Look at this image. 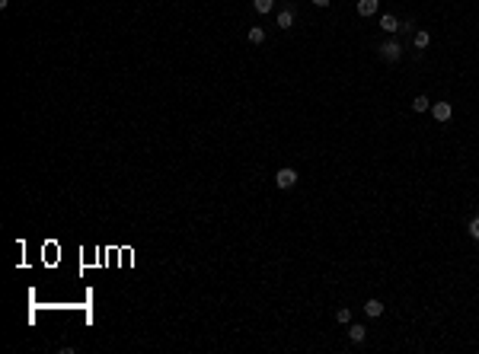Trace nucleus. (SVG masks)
Instances as JSON below:
<instances>
[{
	"mask_svg": "<svg viewBox=\"0 0 479 354\" xmlns=\"http://www.w3.org/2000/svg\"><path fill=\"white\" fill-rule=\"evenodd\" d=\"M364 313H368L370 319H377V316L383 313V303H380V300H368V303H364Z\"/></svg>",
	"mask_w": 479,
	"mask_h": 354,
	"instance_id": "obj_9",
	"label": "nucleus"
},
{
	"mask_svg": "<svg viewBox=\"0 0 479 354\" xmlns=\"http://www.w3.org/2000/svg\"><path fill=\"white\" fill-rule=\"evenodd\" d=\"M377 54H380L383 61H390V64H393V61L403 58V42H396V38H387L383 45H377Z\"/></svg>",
	"mask_w": 479,
	"mask_h": 354,
	"instance_id": "obj_1",
	"label": "nucleus"
},
{
	"mask_svg": "<svg viewBox=\"0 0 479 354\" xmlns=\"http://www.w3.org/2000/svg\"><path fill=\"white\" fill-rule=\"evenodd\" d=\"M380 29L387 32V35H393V32H400V19L387 13V16H380Z\"/></svg>",
	"mask_w": 479,
	"mask_h": 354,
	"instance_id": "obj_4",
	"label": "nucleus"
},
{
	"mask_svg": "<svg viewBox=\"0 0 479 354\" xmlns=\"http://www.w3.org/2000/svg\"><path fill=\"white\" fill-rule=\"evenodd\" d=\"M291 26H294V10L285 6V10L278 13V29H291Z\"/></svg>",
	"mask_w": 479,
	"mask_h": 354,
	"instance_id": "obj_5",
	"label": "nucleus"
},
{
	"mask_svg": "<svg viewBox=\"0 0 479 354\" xmlns=\"http://www.w3.org/2000/svg\"><path fill=\"white\" fill-rule=\"evenodd\" d=\"M431 115H435V121H450L454 108H450V102H435V106H431Z\"/></svg>",
	"mask_w": 479,
	"mask_h": 354,
	"instance_id": "obj_3",
	"label": "nucleus"
},
{
	"mask_svg": "<svg viewBox=\"0 0 479 354\" xmlns=\"http://www.w3.org/2000/svg\"><path fill=\"white\" fill-rule=\"evenodd\" d=\"M265 42V29L262 26H249V45H262Z\"/></svg>",
	"mask_w": 479,
	"mask_h": 354,
	"instance_id": "obj_8",
	"label": "nucleus"
},
{
	"mask_svg": "<svg viewBox=\"0 0 479 354\" xmlns=\"http://www.w3.org/2000/svg\"><path fill=\"white\" fill-rule=\"evenodd\" d=\"M313 6H329V0H310Z\"/></svg>",
	"mask_w": 479,
	"mask_h": 354,
	"instance_id": "obj_15",
	"label": "nucleus"
},
{
	"mask_svg": "<svg viewBox=\"0 0 479 354\" xmlns=\"http://www.w3.org/2000/svg\"><path fill=\"white\" fill-rule=\"evenodd\" d=\"M428 42H431V35H428L425 29H419V32L412 35V45H415V48H428Z\"/></svg>",
	"mask_w": 479,
	"mask_h": 354,
	"instance_id": "obj_10",
	"label": "nucleus"
},
{
	"mask_svg": "<svg viewBox=\"0 0 479 354\" xmlns=\"http://www.w3.org/2000/svg\"><path fill=\"white\" fill-rule=\"evenodd\" d=\"M335 319H339V322H352V310H348V306H342V310H335Z\"/></svg>",
	"mask_w": 479,
	"mask_h": 354,
	"instance_id": "obj_13",
	"label": "nucleus"
},
{
	"mask_svg": "<svg viewBox=\"0 0 479 354\" xmlns=\"http://www.w3.org/2000/svg\"><path fill=\"white\" fill-rule=\"evenodd\" d=\"M253 6L259 13H272V6H275V0H253Z\"/></svg>",
	"mask_w": 479,
	"mask_h": 354,
	"instance_id": "obj_12",
	"label": "nucleus"
},
{
	"mask_svg": "<svg viewBox=\"0 0 479 354\" xmlns=\"http://www.w3.org/2000/svg\"><path fill=\"white\" fill-rule=\"evenodd\" d=\"M428 106H431L428 96H415L412 99V108H415V112H428Z\"/></svg>",
	"mask_w": 479,
	"mask_h": 354,
	"instance_id": "obj_11",
	"label": "nucleus"
},
{
	"mask_svg": "<svg viewBox=\"0 0 479 354\" xmlns=\"http://www.w3.org/2000/svg\"><path fill=\"white\" fill-rule=\"evenodd\" d=\"M377 3H380V0H358V13H361V16H374Z\"/></svg>",
	"mask_w": 479,
	"mask_h": 354,
	"instance_id": "obj_6",
	"label": "nucleus"
},
{
	"mask_svg": "<svg viewBox=\"0 0 479 354\" xmlns=\"http://www.w3.org/2000/svg\"><path fill=\"white\" fill-rule=\"evenodd\" d=\"M294 182H297V173H294V169H278V173H275V185L278 188H294Z\"/></svg>",
	"mask_w": 479,
	"mask_h": 354,
	"instance_id": "obj_2",
	"label": "nucleus"
},
{
	"mask_svg": "<svg viewBox=\"0 0 479 354\" xmlns=\"http://www.w3.org/2000/svg\"><path fill=\"white\" fill-rule=\"evenodd\" d=\"M348 338H352L355 345H361L364 338H368V329H364V325H355V322H352V329H348Z\"/></svg>",
	"mask_w": 479,
	"mask_h": 354,
	"instance_id": "obj_7",
	"label": "nucleus"
},
{
	"mask_svg": "<svg viewBox=\"0 0 479 354\" xmlns=\"http://www.w3.org/2000/svg\"><path fill=\"white\" fill-rule=\"evenodd\" d=\"M470 236H473V240H479V217H473V220H470Z\"/></svg>",
	"mask_w": 479,
	"mask_h": 354,
	"instance_id": "obj_14",
	"label": "nucleus"
}]
</instances>
